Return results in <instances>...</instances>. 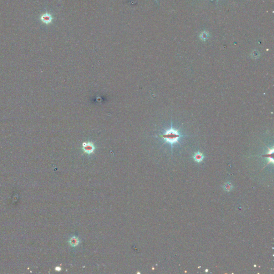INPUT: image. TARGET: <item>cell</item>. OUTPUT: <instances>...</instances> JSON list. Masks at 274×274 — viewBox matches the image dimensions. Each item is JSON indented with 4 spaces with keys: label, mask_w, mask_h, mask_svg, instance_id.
<instances>
[{
    "label": "cell",
    "mask_w": 274,
    "mask_h": 274,
    "mask_svg": "<svg viewBox=\"0 0 274 274\" xmlns=\"http://www.w3.org/2000/svg\"><path fill=\"white\" fill-rule=\"evenodd\" d=\"M82 148L85 153L91 154L94 152L95 147L94 145L91 142H84L82 144Z\"/></svg>",
    "instance_id": "obj_2"
},
{
    "label": "cell",
    "mask_w": 274,
    "mask_h": 274,
    "mask_svg": "<svg viewBox=\"0 0 274 274\" xmlns=\"http://www.w3.org/2000/svg\"><path fill=\"white\" fill-rule=\"evenodd\" d=\"M40 20L44 24L48 25L52 23V21H53V17H52L51 14L47 13H43L41 15V17H40Z\"/></svg>",
    "instance_id": "obj_3"
},
{
    "label": "cell",
    "mask_w": 274,
    "mask_h": 274,
    "mask_svg": "<svg viewBox=\"0 0 274 274\" xmlns=\"http://www.w3.org/2000/svg\"><path fill=\"white\" fill-rule=\"evenodd\" d=\"M223 187L224 190L229 192V191H231L232 190L233 186H232L231 184L230 183H227L223 185Z\"/></svg>",
    "instance_id": "obj_6"
},
{
    "label": "cell",
    "mask_w": 274,
    "mask_h": 274,
    "mask_svg": "<svg viewBox=\"0 0 274 274\" xmlns=\"http://www.w3.org/2000/svg\"><path fill=\"white\" fill-rule=\"evenodd\" d=\"M205 156L201 153L200 152H196L195 153V154L193 156V159L195 160V161L198 163H201L203 160H204Z\"/></svg>",
    "instance_id": "obj_4"
},
{
    "label": "cell",
    "mask_w": 274,
    "mask_h": 274,
    "mask_svg": "<svg viewBox=\"0 0 274 274\" xmlns=\"http://www.w3.org/2000/svg\"><path fill=\"white\" fill-rule=\"evenodd\" d=\"M160 137L166 142L172 145L175 143H179V139L180 137H183L180 135L178 130H175L174 128H170V129L165 131V133L160 135Z\"/></svg>",
    "instance_id": "obj_1"
},
{
    "label": "cell",
    "mask_w": 274,
    "mask_h": 274,
    "mask_svg": "<svg viewBox=\"0 0 274 274\" xmlns=\"http://www.w3.org/2000/svg\"><path fill=\"white\" fill-rule=\"evenodd\" d=\"M69 243H70L71 246L73 247L77 246L79 243V241L78 238H77L76 237H73L71 238L70 240L69 241Z\"/></svg>",
    "instance_id": "obj_5"
}]
</instances>
